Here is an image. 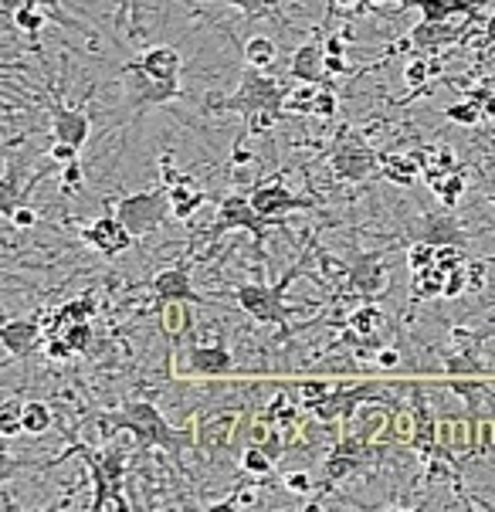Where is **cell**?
<instances>
[{
  "label": "cell",
  "instance_id": "6da1fadb",
  "mask_svg": "<svg viewBox=\"0 0 495 512\" xmlns=\"http://www.w3.org/2000/svg\"><path fill=\"white\" fill-rule=\"evenodd\" d=\"M289 82L262 72V68H248L241 75L238 92L231 95H211L204 102L207 116H224V112H238L245 119V129H241V140L255 133H265L272 129V123H282L289 112H285V99H289Z\"/></svg>",
  "mask_w": 495,
  "mask_h": 512
},
{
  "label": "cell",
  "instance_id": "7a4b0ae2",
  "mask_svg": "<svg viewBox=\"0 0 495 512\" xmlns=\"http://www.w3.org/2000/svg\"><path fill=\"white\" fill-rule=\"evenodd\" d=\"M95 431L102 441H112L119 431H129L136 438V451L163 448L173 458L197 445V428H173L153 401H123L116 411H102L95 418Z\"/></svg>",
  "mask_w": 495,
  "mask_h": 512
},
{
  "label": "cell",
  "instance_id": "3957f363",
  "mask_svg": "<svg viewBox=\"0 0 495 512\" xmlns=\"http://www.w3.org/2000/svg\"><path fill=\"white\" fill-rule=\"evenodd\" d=\"M129 451L133 448H123V445H109V448H92L85 441H72L65 455L51 458L45 462V468H55L62 465L65 458L78 455L85 465H89V475H92V512H102V509H133L123 492V479H126V465H129Z\"/></svg>",
  "mask_w": 495,
  "mask_h": 512
},
{
  "label": "cell",
  "instance_id": "277c9868",
  "mask_svg": "<svg viewBox=\"0 0 495 512\" xmlns=\"http://www.w3.org/2000/svg\"><path fill=\"white\" fill-rule=\"evenodd\" d=\"M312 251H316V234H309L299 262H295L279 282L275 285H262V282L238 285V289H234V302H238L258 326H275L282 336H289V316H295V309L285 302V292H289V285L306 272V262H309Z\"/></svg>",
  "mask_w": 495,
  "mask_h": 512
},
{
  "label": "cell",
  "instance_id": "5b68a950",
  "mask_svg": "<svg viewBox=\"0 0 495 512\" xmlns=\"http://www.w3.org/2000/svg\"><path fill=\"white\" fill-rule=\"evenodd\" d=\"M472 28H479V24L428 21V17H421V21L414 24V28L404 34V38H397L394 45H390L384 55H380V62L360 68V72H373L377 65H384V62H390V58H397V55H407V51H418V55H438V51H445L451 45H462V41H468Z\"/></svg>",
  "mask_w": 495,
  "mask_h": 512
},
{
  "label": "cell",
  "instance_id": "8992f818",
  "mask_svg": "<svg viewBox=\"0 0 495 512\" xmlns=\"http://www.w3.org/2000/svg\"><path fill=\"white\" fill-rule=\"evenodd\" d=\"M380 160H384V153L373 150L356 129L350 126L336 129L333 143H329V170H333L336 180H343V184H363V180L380 173Z\"/></svg>",
  "mask_w": 495,
  "mask_h": 512
},
{
  "label": "cell",
  "instance_id": "52a82bcc",
  "mask_svg": "<svg viewBox=\"0 0 495 512\" xmlns=\"http://www.w3.org/2000/svg\"><path fill=\"white\" fill-rule=\"evenodd\" d=\"M384 384L380 380H360V384H336L329 394L323 397H316V401H309V404H302L306 411L316 418L319 424H350L356 418V411H360L363 404H370V401H380L384 397Z\"/></svg>",
  "mask_w": 495,
  "mask_h": 512
},
{
  "label": "cell",
  "instance_id": "ba28073f",
  "mask_svg": "<svg viewBox=\"0 0 495 512\" xmlns=\"http://www.w3.org/2000/svg\"><path fill=\"white\" fill-rule=\"evenodd\" d=\"M112 211H116V218L136 234V241H140V238H146V234H153L156 228H163L167 218L173 214L170 190L167 187H160V190H136V194L119 197Z\"/></svg>",
  "mask_w": 495,
  "mask_h": 512
},
{
  "label": "cell",
  "instance_id": "9c48e42d",
  "mask_svg": "<svg viewBox=\"0 0 495 512\" xmlns=\"http://www.w3.org/2000/svg\"><path fill=\"white\" fill-rule=\"evenodd\" d=\"M119 78L126 85V102L133 106V112L140 116L146 109H156V106H167V102L180 99V78H153L150 72L143 68V62H126L119 68Z\"/></svg>",
  "mask_w": 495,
  "mask_h": 512
},
{
  "label": "cell",
  "instance_id": "30bf717a",
  "mask_svg": "<svg viewBox=\"0 0 495 512\" xmlns=\"http://www.w3.org/2000/svg\"><path fill=\"white\" fill-rule=\"evenodd\" d=\"M268 228H275V224H268L262 214L255 211V204H251L248 194H228V197H221V204H217V218L211 228L204 231V238H221L224 231H248L251 241H255V248L262 251Z\"/></svg>",
  "mask_w": 495,
  "mask_h": 512
},
{
  "label": "cell",
  "instance_id": "8fae6325",
  "mask_svg": "<svg viewBox=\"0 0 495 512\" xmlns=\"http://www.w3.org/2000/svg\"><path fill=\"white\" fill-rule=\"evenodd\" d=\"M248 197H251V204H255V211L262 214L268 224H275V228H285V214L312 211V207H316L312 197H299V194H292V190L285 187V173H275L272 180L251 187Z\"/></svg>",
  "mask_w": 495,
  "mask_h": 512
},
{
  "label": "cell",
  "instance_id": "7c38bea8",
  "mask_svg": "<svg viewBox=\"0 0 495 512\" xmlns=\"http://www.w3.org/2000/svg\"><path fill=\"white\" fill-rule=\"evenodd\" d=\"M62 85H65V72H62V78H58V89L51 92V99H48V112H51V140L72 143V146H78V150H82V146L89 143V136H92V119H89V112L65 106Z\"/></svg>",
  "mask_w": 495,
  "mask_h": 512
},
{
  "label": "cell",
  "instance_id": "4fadbf2b",
  "mask_svg": "<svg viewBox=\"0 0 495 512\" xmlns=\"http://www.w3.org/2000/svg\"><path fill=\"white\" fill-rule=\"evenodd\" d=\"M384 258H387L384 251H356L353 255L350 272H346V285H350V292L360 295L363 302H373L377 295L387 292L390 268Z\"/></svg>",
  "mask_w": 495,
  "mask_h": 512
},
{
  "label": "cell",
  "instance_id": "5bb4252c",
  "mask_svg": "<svg viewBox=\"0 0 495 512\" xmlns=\"http://www.w3.org/2000/svg\"><path fill=\"white\" fill-rule=\"evenodd\" d=\"M160 170H163V187L170 190L173 218H177V221H190L204 207L207 190L197 187L194 177H187V173H177V167H173L170 156H163V160H160Z\"/></svg>",
  "mask_w": 495,
  "mask_h": 512
},
{
  "label": "cell",
  "instance_id": "9a60e30c",
  "mask_svg": "<svg viewBox=\"0 0 495 512\" xmlns=\"http://www.w3.org/2000/svg\"><path fill=\"white\" fill-rule=\"evenodd\" d=\"M82 241H85V245H92L95 251H99V255L116 258V255H123V251H129V248L136 245V234L116 218V211H112V214H102V218H95L92 224H85V228H82Z\"/></svg>",
  "mask_w": 495,
  "mask_h": 512
},
{
  "label": "cell",
  "instance_id": "2e32d148",
  "mask_svg": "<svg viewBox=\"0 0 495 512\" xmlns=\"http://www.w3.org/2000/svg\"><path fill=\"white\" fill-rule=\"evenodd\" d=\"M0 343H4L7 357H31L41 343H45V316L31 312L21 319H7L0 326Z\"/></svg>",
  "mask_w": 495,
  "mask_h": 512
},
{
  "label": "cell",
  "instance_id": "e0dca14e",
  "mask_svg": "<svg viewBox=\"0 0 495 512\" xmlns=\"http://www.w3.org/2000/svg\"><path fill=\"white\" fill-rule=\"evenodd\" d=\"M150 292H153V302H197L204 306V295L194 289L190 282V268L187 265H170L163 272H156L150 279Z\"/></svg>",
  "mask_w": 495,
  "mask_h": 512
},
{
  "label": "cell",
  "instance_id": "ac0fdd59",
  "mask_svg": "<svg viewBox=\"0 0 495 512\" xmlns=\"http://www.w3.org/2000/svg\"><path fill=\"white\" fill-rule=\"evenodd\" d=\"M234 370V353L224 343H197L187 350L184 373L190 377H228Z\"/></svg>",
  "mask_w": 495,
  "mask_h": 512
},
{
  "label": "cell",
  "instance_id": "d6986e66",
  "mask_svg": "<svg viewBox=\"0 0 495 512\" xmlns=\"http://www.w3.org/2000/svg\"><path fill=\"white\" fill-rule=\"evenodd\" d=\"M289 75H292V82H312V85L329 82V75H326V38H319V31L312 34L306 45L295 48V55L289 62Z\"/></svg>",
  "mask_w": 495,
  "mask_h": 512
},
{
  "label": "cell",
  "instance_id": "ffe728a7",
  "mask_svg": "<svg viewBox=\"0 0 495 512\" xmlns=\"http://www.w3.org/2000/svg\"><path fill=\"white\" fill-rule=\"evenodd\" d=\"M241 411H214L197 424V448L207 451V455H217V451H231L234 445V431H238Z\"/></svg>",
  "mask_w": 495,
  "mask_h": 512
},
{
  "label": "cell",
  "instance_id": "44dd1931",
  "mask_svg": "<svg viewBox=\"0 0 495 512\" xmlns=\"http://www.w3.org/2000/svg\"><path fill=\"white\" fill-rule=\"evenodd\" d=\"M194 306L197 302H153L160 333L167 336L170 343H184L187 336L194 333Z\"/></svg>",
  "mask_w": 495,
  "mask_h": 512
},
{
  "label": "cell",
  "instance_id": "7402d4cb",
  "mask_svg": "<svg viewBox=\"0 0 495 512\" xmlns=\"http://www.w3.org/2000/svg\"><path fill=\"white\" fill-rule=\"evenodd\" d=\"M390 418H394V411L380 407V401H370L356 411V418L346 424L343 431H356V435L367 438L370 445H380V441H390Z\"/></svg>",
  "mask_w": 495,
  "mask_h": 512
},
{
  "label": "cell",
  "instance_id": "603a6c76",
  "mask_svg": "<svg viewBox=\"0 0 495 512\" xmlns=\"http://www.w3.org/2000/svg\"><path fill=\"white\" fill-rule=\"evenodd\" d=\"M414 238L431 241V245H465V228L451 218V211L445 207L441 214H424Z\"/></svg>",
  "mask_w": 495,
  "mask_h": 512
},
{
  "label": "cell",
  "instance_id": "cb8c5ba5",
  "mask_svg": "<svg viewBox=\"0 0 495 512\" xmlns=\"http://www.w3.org/2000/svg\"><path fill=\"white\" fill-rule=\"evenodd\" d=\"M438 441L455 451L458 458H472V414H441Z\"/></svg>",
  "mask_w": 495,
  "mask_h": 512
},
{
  "label": "cell",
  "instance_id": "d4e9b609",
  "mask_svg": "<svg viewBox=\"0 0 495 512\" xmlns=\"http://www.w3.org/2000/svg\"><path fill=\"white\" fill-rule=\"evenodd\" d=\"M441 370L445 377H482L485 370V360H482V343H465V346H455L441 357Z\"/></svg>",
  "mask_w": 495,
  "mask_h": 512
},
{
  "label": "cell",
  "instance_id": "484cf974",
  "mask_svg": "<svg viewBox=\"0 0 495 512\" xmlns=\"http://www.w3.org/2000/svg\"><path fill=\"white\" fill-rule=\"evenodd\" d=\"M380 177L390 180L397 187H411L414 180L424 177V163H421V153H384L380 160Z\"/></svg>",
  "mask_w": 495,
  "mask_h": 512
},
{
  "label": "cell",
  "instance_id": "4316f807",
  "mask_svg": "<svg viewBox=\"0 0 495 512\" xmlns=\"http://www.w3.org/2000/svg\"><path fill=\"white\" fill-rule=\"evenodd\" d=\"M140 62L153 78H180V72H184V58H180V51L170 45L146 48L140 55Z\"/></svg>",
  "mask_w": 495,
  "mask_h": 512
},
{
  "label": "cell",
  "instance_id": "83f0119b",
  "mask_svg": "<svg viewBox=\"0 0 495 512\" xmlns=\"http://www.w3.org/2000/svg\"><path fill=\"white\" fill-rule=\"evenodd\" d=\"M421 163H424V180H434V177H448V173L462 170V160L458 153L451 150L445 143H434V146H421Z\"/></svg>",
  "mask_w": 495,
  "mask_h": 512
},
{
  "label": "cell",
  "instance_id": "f1b7e54d",
  "mask_svg": "<svg viewBox=\"0 0 495 512\" xmlns=\"http://www.w3.org/2000/svg\"><path fill=\"white\" fill-rule=\"evenodd\" d=\"M445 282H448V275L441 272L438 265H428V268H421V272H414V279H411V306H421V302L445 295Z\"/></svg>",
  "mask_w": 495,
  "mask_h": 512
},
{
  "label": "cell",
  "instance_id": "f546056e",
  "mask_svg": "<svg viewBox=\"0 0 495 512\" xmlns=\"http://www.w3.org/2000/svg\"><path fill=\"white\" fill-rule=\"evenodd\" d=\"M241 55H245V65L248 68H262V72H272L275 62H279V45L265 34H255L241 45Z\"/></svg>",
  "mask_w": 495,
  "mask_h": 512
},
{
  "label": "cell",
  "instance_id": "4dcf8cb0",
  "mask_svg": "<svg viewBox=\"0 0 495 512\" xmlns=\"http://www.w3.org/2000/svg\"><path fill=\"white\" fill-rule=\"evenodd\" d=\"M438 72H441V58H434V55L407 58V62H404V85H407V92L418 95Z\"/></svg>",
  "mask_w": 495,
  "mask_h": 512
},
{
  "label": "cell",
  "instance_id": "1f68e13d",
  "mask_svg": "<svg viewBox=\"0 0 495 512\" xmlns=\"http://www.w3.org/2000/svg\"><path fill=\"white\" fill-rule=\"evenodd\" d=\"M428 187L434 190V197L441 201V207H448V211H455L458 204H462L465 197V187H468V177H465V167L448 173V177H434L428 180Z\"/></svg>",
  "mask_w": 495,
  "mask_h": 512
},
{
  "label": "cell",
  "instance_id": "d6a6232c",
  "mask_svg": "<svg viewBox=\"0 0 495 512\" xmlns=\"http://www.w3.org/2000/svg\"><path fill=\"white\" fill-rule=\"evenodd\" d=\"M11 21H14V28H17V31H24V34H28V38H38L41 28H45V21H51V17H48L45 7L28 4V0H21V4L14 7Z\"/></svg>",
  "mask_w": 495,
  "mask_h": 512
},
{
  "label": "cell",
  "instance_id": "836d02e7",
  "mask_svg": "<svg viewBox=\"0 0 495 512\" xmlns=\"http://www.w3.org/2000/svg\"><path fill=\"white\" fill-rule=\"evenodd\" d=\"M380 323H384V312H380V306H373V302H363L360 309L350 312V319H346V329H353L356 336L370 340V336L380 329Z\"/></svg>",
  "mask_w": 495,
  "mask_h": 512
},
{
  "label": "cell",
  "instance_id": "e575fe53",
  "mask_svg": "<svg viewBox=\"0 0 495 512\" xmlns=\"http://www.w3.org/2000/svg\"><path fill=\"white\" fill-rule=\"evenodd\" d=\"M55 428V414L45 401H28L24 404V435H48Z\"/></svg>",
  "mask_w": 495,
  "mask_h": 512
},
{
  "label": "cell",
  "instance_id": "d590c367",
  "mask_svg": "<svg viewBox=\"0 0 495 512\" xmlns=\"http://www.w3.org/2000/svg\"><path fill=\"white\" fill-rule=\"evenodd\" d=\"M414 431H418V418H414V407L411 404L394 407V418H390V441H394V445H407V448H411Z\"/></svg>",
  "mask_w": 495,
  "mask_h": 512
},
{
  "label": "cell",
  "instance_id": "8d00e7d4",
  "mask_svg": "<svg viewBox=\"0 0 495 512\" xmlns=\"http://www.w3.org/2000/svg\"><path fill=\"white\" fill-rule=\"evenodd\" d=\"M445 119L448 123H455V126H465V129H475V126H482L485 123V112L482 106L475 99H465L462 102H451V106L445 109Z\"/></svg>",
  "mask_w": 495,
  "mask_h": 512
},
{
  "label": "cell",
  "instance_id": "74e56055",
  "mask_svg": "<svg viewBox=\"0 0 495 512\" xmlns=\"http://www.w3.org/2000/svg\"><path fill=\"white\" fill-rule=\"evenodd\" d=\"M241 472L245 475H255V479H265V475H272V468L279 465L272 455H268L265 448H258V445H248L245 451H241Z\"/></svg>",
  "mask_w": 495,
  "mask_h": 512
},
{
  "label": "cell",
  "instance_id": "f35d334b",
  "mask_svg": "<svg viewBox=\"0 0 495 512\" xmlns=\"http://www.w3.org/2000/svg\"><path fill=\"white\" fill-rule=\"evenodd\" d=\"M316 92H319V85L295 82V89L289 92V99H285V112H289V116H312V102H316Z\"/></svg>",
  "mask_w": 495,
  "mask_h": 512
},
{
  "label": "cell",
  "instance_id": "ab89813d",
  "mask_svg": "<svg viewBox=\"0 0 495 512\" xmlns=\"http://www.w3.org/2000/svg\"><path fill=\"white\" fill-rule=\"evenodd\" d=\"M28 4H38V7H45V11H48V17H51V21H55V24H62V28L75 31V34H85V38H89V41H95V34H92L89 28H85L82 21H72V17H68V11H65V7H62V0H28Z\"/></svg>",
  "mask_w": 495,
  "mask_h": 512
},
{
  "label": "cell",
  "instance_id": "60d3db41",
  "mask_svg": "<svg viewBox=\"0 0 495 512\" xmlns=\"http://www.w3.org/2000/svg\"><path fill=\"white\" fill-rule=\"evenodd\" d=\"M17 435H24V404L7 401L4 411H0V438L11 441Z\"/></svg>",
  "mask_w": 495,
  "mask_h": 512
},
{
  "label": "cell",
  "instance_id": "b9f144b4",
  "mask_svg": "<svg viewBox=\"0 0 495 512\" xmlns=\"http://www.w3.org/2000/svg\"><path fill=\"white\" fill-rule=\"evenodd\" d=\"M231 7H238L241 14H245V21H262V17H279V4L282 0H228Z\"/></svg>",
  "mask_w": 495,
  "mask_h": 512
},
{
  "label": "cell",
  "instance_id": "7bdbcfd3",
  "mask_svg": "<svg viewBox=\"0 0 495 512\" xmlns=\"http://www.w3.org/2000/svg\"><path fill=\"white\" fill-rule=\"evenodd\" d=\"M336 112H340V95L329 82L319 85L316 92V102H312V116L316 119H336Z\"/></svg>",
  "mask_w": 495,
  "mask_h": 512
},
{
  "label": "cell",
  "instance_id": "ee69618b",
  "mask_svg": "<svg viewBox=\"0 0 495 512\" xmlns=\"http://www.w3.org/2000/svg\"><path fill=\"white\" fill-rule=\"evenodd\" d=\"M434 258H438V245H431V241L414 238L407 245V265H411V272H421V268L434 265Z\"/></svg>",
  "mask_w": 495,
  "mask_h": 512
},
{
  "label": "cell",
  "instance_id": "f6af8a7d",
  "mask_svg": "<svg viewBox=\"0 0 495 512\" xmlns=\"http://www.w3.org/2000/svg\"><path fill=\"white\" fill-rule=\"evenodd\" d=\"M58 336H65V343L72 346V353L78 357V353H85L92 346V323H68Z\"/></svg>",
  "mask_w": 495,
  "mask_h": 512
},
{
  "label": "cell",
  "instance_id": "bcb514c9",
  "mask_svg": "<svg viewBox=\"0 0 495 512\" xmlns=\"http://www.w3.org/2000/svg\"><path fill=\"white\" fill-rule=\"evenodd\" d=\"M282 485L292 492V496H299V499H309L312 492H316V482H312L309 472H289V475H282Z\"/></svg>",
  "mask_w": 495,
  "mask_h": 512
},
{
  "label": "cell",
  "instance_id": "7dc6e473",
  "mask_svg": "<svg viewBox=\"0 0 495 512\" xmlns=\"http://www.w3.org/2000/svg\"><path fill=\"white\" fill-rule=\"evenodd\" d=\"M82 180H85L82 160L62 163V194H78V190H82Z\"/></svg>",
  "mask_w": 495,
  "mask_h": 512
},
{
  "label": "cell",
  "instance_id": "c3c4849f",
  "mask_svg": "<svg viewBox=\"0 0 495 512\" xmlns=\"http://www.w3.org/2000/svg\"><path fill=\"white\" fill-rule=\"evenodd\" d=\"M41 350H45V357H48V360H55V363H68V360L75 357L72 346L65 343V336H45Z\"/></svg>",
  "mask_w": 495,
  "mask_h": 512
},
{
  "label": "cell",
  "instance_id": "681fc988",
  "mask_svg": "<svg viewBox=\"0 0 495 512\" xmlns=\"http://www.w3.org/2000/svg\"><path fill=\"white\" fill-rule=\"evenodd\" d=\"M333 390V384H326V380H299V401L302 404H309V401H316V397H323Z\"/></svg>",
  "mask_w": 495,
  "mask_h": 512
},
{
  "label": "cell",
  "instance_id": "f907efd6",
  "mask_svg": "<svg viewBox=\"0 0 495 512\" xmlns=\"http://www.w3.org/2000/svg\"><path fill=\"white\" fill-rule=\"evenodd\" d=\"M11 224L14 228H34V224H38V211H34V207L28 204V201H21L14 207V214H11Z\"/></svg>",
  "mask_w": 495,
  "mask_h": 512
},
{
  "label": "cell",
  "instance_id": "816d5d0a",
  "mask_svg": "<svg viewBox=\"0 0 495 512\" xmlns=\"http://www.w3.org/2000/svg\"><path fill=\"white\" fill-rule=\"evenodd\" d=\"M472 285H468V272L465 268H458V272H451L448 275V282H445V299H458L462 292H468Z\"/></svg>",
  "mask_w": 495,
  "mask_h": 512
},
{
  "label": "cell",
  "instance_id": "f5cc1de1",
  "mask_svg": "<svg viewBox=\"0 0 495 512\" xmlns=\"http://www.w3.org/2000/svg\"><path fill=\"white\" fill-rule=\"evenodd\" d=\"M468 272V285H472V292H479L485 285V275H489V262H482V258H472V262L465 265Z\"/></svg>",
  "mask_w": 495,
  "mask_h": 512
},
{
  "label": "cell",
  "instance_id": "db71d44e",
  "mask_svg": "<svg viewBox=\"0 0 495 512\" xmlns=\"http://www.w3.org/2000/svg\"><path fill=\"white\" fill-rule=\"evenodd\" d=\"M78 146H72V143H51V150H48V156H51V163H72V160H78Z\"/></svg>",
  "mask_w": 495,
  "mask_h": 512
},
{
  "label": "cell",
  "instance_id": "11a10c76",
  "mask_svg": "<svg viewBox=\"0 0 495 512\" xmlns=\"http://www.w3.org/2000/svg\"><path fill=\"white\" fill-rule=\"evenodd\" d=\"M126 17H129V34H133V38H143L146 28L140 21V0H126Z\"/></svg>",
  "mask_w": 495,
  "mask_h": 512
},
{
  "label": "cell",
  "instance_id": "9f6ffc18",
  "mask_svg": "<svg viewBox=\"0 0 495 512\" xmlns=\"http://www.w3.org/2000/svg\"><path fill=\"white\" fill-rule=\"evenodd\" d=\"M353 68L346 65V55H326V75L329 78H340V75H350Z\"/></svg>",
  "mask_w": 495,
  "mask_h": 512
},
{
  "label": "cell",
  "instance_id": "6f0895ef",
  "mask_svg": "<svg viewBox=\"0 0 495 512\" xmlns=\"http://www.w3.org/2000/svg\"><path fill=\"white\" fill-rule=\"evenodd\" d=\"M397 363H401V353H397L394 346H380V353H377V367H380V370H394Z\"/></svg>",
  "mask_w": 495,
  "mask_h": 512
},
{
  "label": "cell",
  "instance_id": "680465c9",
  "mask_svg": "<svg viewBox=\"0 0 495 512\" xmlns=\"http://www.w3.org/2000/svg\"><path fill=\"white\" fill-rule=\"evenodd\" d=\"M346 51H350V41H346L340 31L326 34V55H346Z\"/></svg>",
  "mask_w": 495,
  "mask_h": 512
},
{
  "label": "cell",
  "instance_id": "91938a15",
  "mask_svg": "<svg viewBox=\"0 0 495 512\" xmlns=\"http://www.w3.org/2000/svg\"><path fill=\"white\" fill-rule=\"evenodd\" d=\"M482 51H495V11L485 17V28H482V41H479Z\"/></svg>",
  "mask_w": 495,
  "mask_h": 512
},
{
  "label": "cell",
  "instance_id": "94428289",
  "mask_svg": "<svg viewBox=\"0 0 495 512\" xmlns=\"http://www.w3.org/2000/svg\"><path fill=\"white\" fill-rule=\"evenodd\" d=\"M377 4V0H373ZM394 4H401V7H421V0H394Z\"/></svg>",
  "mask_w": 495,
  "mask_h": 512
},
{
  "label": "cell",
  "instance_id": "6125c7cd",
  "mask_svg": "<svg viewBox=\"0 0 495 512\" xmlns=\"http://www.w3.org/2000/svg\"><path fill=\"white\" fill-rule=\"evenodd\" d=\"M489 204H495V194H492V197H489Z\"/></svg>",
  "mask_w": 495,
  "mask_h": 512
}]
</instances>
